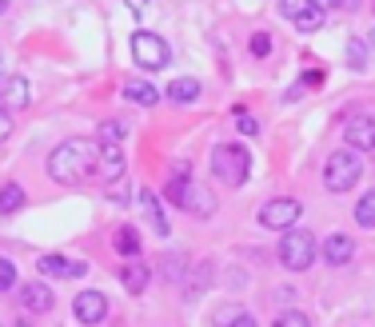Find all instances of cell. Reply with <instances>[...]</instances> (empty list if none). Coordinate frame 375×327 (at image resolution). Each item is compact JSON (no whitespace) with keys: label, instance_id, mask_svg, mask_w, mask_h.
Segmentation results:
<instances>
[{"label":"cell","instance_id":"obj_1","mask_svg":"<svg viewBox=\"0 0 375 327\" xmlns=\"http://www.w3.org/2000/svg\"><path fill=\"white\" fill-rule=\"evenodd\" d=\"M49 176L56 184H64V188H80L96 176V140H64V144L56 148L49 156Z\"/></svg>","mask_w":375,"mask_h":327},{"label":"cell","instance_id":"obj_2","mask_svg":"<svg viewBox=\"0 0 375 327\" xmlns=\"http://www.w3.org/2000/svg\"><path fill=\"white\" fill-rule=\"evenodd\" d=\"M168 204H176L180 212H192V215H212L216 212V196H208V188L192 184V176H172L168 188H164Z\"/></svg>","mask_w":375,"mask_h":327},{"label":"cell","instance_id":"obj_3","mask_svg":"<svg viewBox=\"0 0 375 327\" xmlns=\"http://www.w3.org/2000/svg\"><path fill=\"white\" fill-rule=\"evenodd\" d=\"M212 172L220 184L228 188H244L247 176H252V156H247L240 144H220L212 152Z\"/></svg>","mask_w":375,"mask_h":327},{"label":"cell","instance_id":"obj_4","mask_svg":"<svg viewBox=\"0 0 375 327\" xmlns=\"http://www.w3.org/2000/svg\"><path fill=\"white\" fill-rule=\"evenodd\" d=\"M359 176H363V160H359L356 148H343L335 156H327L324 164V184L331 192H347V188H356Z\"/></svg>","mask_w":375,"mask_h":327},{"label":"cell","instance_id":"obj_5","mask_svg":"<svg viewBox=\"0 0 375 327\" xmlns=\"http://www.w3.org/2000/svg\"><path fill=\"white\" fill-rule=\"evenodd\" d=\"M279 260H284V267H292V272H308L311 260H315V240H311V231H304V228L284 231V240H279Z\"/></svg>","mask_w":375,"mask_h":327},{"label":"cell","instance_id":"obj_6","mask_svg":"<svg viewBox=\"0 0 375 327\" xmlns=\"http://www.w3.org/2000/svg\"><path fill=\"white\" fill-rule=\"evenodd\" d=\"M132 56H136V64H140V68H164L172 52H168V44H164V36L136 33V36H132Z\"/></svg>","mask_w":375,"mask_h":327},{"label":"cell","instance_id":"obj_7","mask_svg":"<svg viewBox=\"0 0 375 327\" xmlns=\"http://www.w3.org/2000/svg\"><path fill=\"white\" fill-rule=\"evenodd\" d=\"M96 180L100 184L124 180V148L120 144H96Z\"/></svg>","mask_w":375,"mask_h":327},{"label":"cell","instance_id":"obj_8","mask_svg":"<svg viewBox=\"0 0 375 327\" xmlns=\"http://www.w3.org/2000/svg\"><path fill=\"white\" fill-rule=\"evenodd\" d=\"M295 220H299V204L295 200H272V204H263V212H260V224L263 228H292Z\"/></svg>","mask_w":375,"mask_h":327},{"label":"cell","instance_id":"obj_9","mask_svg":"<svg viewBox=\"0 0 375 327\" xmlns=\"http://www.w3.org/2000/svg\"><path fill=\"white\" fill-rule=\"evenodd\" d=\"M343 140H347V148H356V152H372L375 148V116H351L347 128H343Z\"/></svg>","mask_w":375,"mask_h":327},{"label":"cell","instance_id":"obj_10","mask_svg":"<svg viewBox=\"0 0 375 327\" xmlns=\"http://www.w3.org/2000/svg\"><path fill=\"white\" fill-rule=\"evenodd\" d=\"M72 311H76L80 324H100V319L108 315V299H104L100 292H80L76 295V303H72Z\"/></svg>","mask_w":375,"mask_h":327},{"label":"cell","instance_id":"obj_11","mask_svg":"<svg viewBox=\"0 0 375 327\" xmlns=\"http://www.w3.org/2000/svg\"><path fill=\"white\" fill-rule=\"evenodd\" d=\"M52 303H56V299H52L49 283H24V288H20V308L24 311H36V315H40V311H52Z\"/></svg>","mask_w":375,"mask_h":327},{"label":"cell","instance_id":"obj_12","mask_svg":"<svg viewBox=\"0 0 375 327\" xmlns=\"http://www.w3.org/2000/svg\"><path fill=\"white\" fill-rule=\"evenodd\" d=\"M148 279H152V272H148V263H140V260H128L120 267V283H124V292H132V295L148 292Z\"/></svg>","mask_w":375,"mask_h":327},{"label":"cell","instance_id":"obj_13","mask_svg":"<svg viewBox=\"0 0 375 327\" xmlns=\"http://www.w3.org/2000/svg\"><path fill=\"white\" fill-rule=\"evenodd\" d=\"M40 272H44V276H56V279H76V276H84V263L68 260V256H44V260H40Z\"/></svg>","mask_w":375,"mask_h":327},{"label":"cell","instance_id":"obj_14","mask_svg":"<svg viewBox=\"0 0 375 327\" xmlns=\"http://www.w3.org/2000/svg\"><path fill=\"white\" fill-rule=\"evenodd\" d=\"M356 256V244L343 236V231H335V236H327L324 240V260L327 263H335V267H343V263Z\"/></svg>","mask_w":375,"mask_h":327},{"label":"cell","instance_id":"obj_15","mask_svg":"<svg viewBox=\"0 0 375 327\" xmlns=\"http://www.w3.org/2000/svg\"><path fill=\"white\" fill-rule=\"evenodd\" d=\"M140 212L148 215V224H152V228H156V236H168V220H164V212H160V200H156V192H152V188H144V192H140Z\"/></svg>","mask_w":375,"mask_h":327},{"label":"cell","instance_id":"obj_16","mask_svg":"<svg viewBox=\"0 0 375 327\" xmlns=\"http://www.w3.org/2000/svg\"><path fill=\"white\" fill-rule=\"evenodd\" d=\"M0 100H4V108H24V104H28V80H24V76H8Z\"/></svg>","mask_w":375,"mask_h":327},{"label":"cell","instance_id":"obj_17","mask_svg":"<svg viewBox=\"0 0 375 327\" xmlns=\"http://www.w3.org/2000/svg\"><path fill=\"white\" fill-rule=\"evenodd\" d=\"M168 96L176 100V104H192V100L200 96V80H192V76H180V80L168 84Z\"/></svg>","mask_w":375,"mask_h":327},{"label":"cell","instance_id":"obj_18","mask_svg":"<svg viewBox=\"0 0 375 327\" xmlns=\"http://www.w3.org/2000/svg\"><path fill=\"white\" fill-rule=\"evenodd\" d=\"M124 96L136 100V104H144V108H152V104L160 100V92H156L152 84H144V80H124Z\"/></svg>","mask_w":375,"mask_h":327},{"label":"cell","instance_id":"obj_19","mask_svg":"<svg viewBox=\"0 0 375 327\" xmlns=\"http://www.w3.org/2000/svg\"><path fill=\"white\" fill-rule=\"evenodd\" d=\"M24 208V188L20 184H4L0 188V215H12Z\"/></svg>","mask_w":375,"mask_h":327},{"label":"cell","instance_id":"obj_20","mask_svg":"<svg viewBox=\"0 0 375 327\" xmlns=\"http://www.w3.org/2000/svg\"><path fill=\"white\" fill-rule=\"evenodd\" d=\"M116 251H120L124 260H136V256H140V236H136V228L116 231Z\"/></svg>","mask_w":375,"mask_h":327},{"label":"cell","instance_id":"obj_21","mask_svg":"<svg viewBox=\"0 0 375 327\" xmlns=\"http://www.w3.org/2000/svg\"><path fill=\"white\" fill-rule=\"evenodd\" d=\"M324 20H327V12L315 4V8H308V12H299V17H295V28H299V33H320V28H324Z\"/></svg>","mask_w":375,"mask_h":327},{"label":"cell","instance_id":"obj_22","mask_svg":"<svg viewBox=\"0 0 375 327\" xmlns=\"http://www.w3.org/2000/svg\"><path fill=\"white\" fill-rule=\"evenodd\" d=\"M356 224H359V228H375V188L367 192V196H359V204H356Z\"/></svg>","mask_w":375,"mask_h":327},{"label":"cell","instance_id":"obj_23","mask_svg":"<svg viewBox=\"0 0 375 327\" xmlns=\"http://www.w3.org/2000/svg\"><path fill=\"white\" fill-rule=\"evenodd\" d=\"M347 64L356 68V72H363V68H367V44H363L359 36H351V40H347Z\"/></svg>","mask_w":375,"mask_h":327},{"label":"cell","instance_id":"obj_24","mask_svg":"<svg viewBox=\"0 0 375 327\" xmlns=\"http://www.w3.org/2000/svg\"><path fill=\"white\" fill-rule=\"evenodd\" d=\"M96 144H124V128H120L116 120H104L96 132Z\"/></svg>","mask_w":375,"mask_h":327},{"label":"cell","instance_id":"obj_25","mask_svg":"<svg viewBox=\"0 0 375 327\" xmlns=\"http://www.w3.org/2000/svg\"><path fill=\"white\" fill-rule=\"evenodd\" d=\"M315 4H320V0H279V12L295 20L299 12H308V8H315Z\"/></svg>","mask_w":375,"mask_h":327},{"label":"cell","instance_id":"obj_26","mask_svg":"<svg viewBox=\"0 0 375 327\" xmlns=\"http://www.w3.org/2000/svg\"><path fill=\"white\" fill-rule=\"evenodd\" d=\"M276 327H311V319L304 315V311H284L276 319Z\"/></svg>","mask_w":375,"mask_h":327},{"label":"cell","instance_id":"obj_27","mask_svg":"<svg viewBox=\"0 0 375 327\" xmlns=\"http://www.w3.org/2000/svg\"><path fill=\"white\" fill-rule=\"evenodd\" d=\"M12 283H17V267H12L8 260H0V292H8Z\"/></svg>","mask_w":375,"mask_h":327},{"label":"cell","instance_id":"obj_28","mask_svg":"<svg viewBox=\"0 0 375 327\" xmlns=\"http://www.w3.org/2000/svg\"><path fill=\"white\" fill-rule=\"evenodd\" d=\"M247 48H252V56H268V52H272V40H268V33H256Z\"/></svg>","mask_w":375,"mask_h":327},{"label":"cell","instance_id":"obj_29","mask_svg":"<svg viewBox=\"0 0 375 327\" xmlns=\"http://www.w3.org/2000/svg\"><path fill=\"white\" fill-rule=\"evenodd\" d=\"M240 315H244L240 308H220V311H216V327H232Z\"/></svg>","mask_w":375,"mask_h":327},{"label":"cell","instance_id":"obj_30","mask_svg":"<svg viewBox=\"0 0 375 327\" xmlns=\"http://www.w3.org/2000/svg\"><path fill=\"white\" fill-rule=\"evenodd\" d=\"M240 132H244V136H256V132H260V124H256L247 112H240Z\"/></svg>","mask_w":375,"mask_h":327},{"label":"cell","instance_id":"obj_31","mask_svg":"<svg viewBox=\"0 0 375 327\" xmlns=\"http://www.w3.org/2000/svg\"><path fill=\"white\" fill-rule=\"evenodd\" d=\"M304 84H324V68H308V72H304Z\"/></svg>","mask_w":375,"mask_h":327},{"label":"cell","instance_id":"obj_32","mask_svg":"<svg viewBox=\"0 0 375 327\" xmlns=\"http://www.w3.org/2000/svg\"><path fill=\"white\" fill-rule=\"evenodd\" d=\"M327 4H335V8H343V12H351V8H359V0H327Z\"/></svg>","mask_w":375,"mask_h":327},{"label":"cell","instance_id":"obj_33","mask_svg":"<svg viewBox=\"0 0 375 327\" xmlns=\"http://www.w3.org/2000/svg\"><path fill=\"white\" fill-rule=\"evenodd\" d=\"M8 132H12V120H8V112H0V140H4Z\"/></svg>","mask_w":375,"mask_h":327},{"label":"cell","instance_id":"obj_34","mask_svg":"<svg viewBox=\"0 0 375 327\" xmlns=\"http://www.w3.org/2000/svg\"><path fill=\"white\" fill-rule=\"evenodd\" d=\"M232 327H256V319H252V315H240V319H236Z\"/></svg>","mask_w":375,"mask_h":327},{"label":"cell","instance_id":"obj_35","mask_svg":"<svg viewBox=\"0 0 375 327\" xmlns=\"http://www.w3.org/2000/svg\"><path fill=\"white\" fill-rule=\"evenodd\" d=\"M4 8H8V0H0V12H4Z\"/></svg>","mask_w":375,"mask_h":327},{"label":"cell","instance_id":"obj_36","mask_svg":"<svg viewBox=\"0 0 375 327\" xmlns=\"http://www.w3.org/2000/svg\"><path fill=\"white\" fill-rule=\"evenodd\" d=\"M372 48H375V33H372Z\"/></svg>","mask_w":375,"mask_h":327}]
</instances>
